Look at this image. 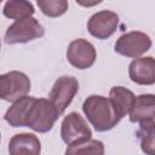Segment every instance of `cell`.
<instances>
[{
    "label": "cell",
    "mask_w": 155,
    "mask_h": 155,
    "mask_svg": "<svg viewBox=\"0 0 155 155\" xmlns=\"http://www.w3.org/2000/svg\"><path fill=\"white\" fill-rule=\"evenodd\" d=\"M155 115V96L153 93H144L136 96L133 105L130 110V121L143 125L154 122Z\"/></svg>",
    "instance_id": "11"
},
{
    "label": "cell",
    "mask_w": 155,
    "mask_h": 155,
    "mask_svg": "<svg viewBox=\"0 0 155 155\" xmlns=\"http://www.w3.org/2000/svg\"><path fill=\"white\" fill-rule=\"evenodd\" d=\"M61 138L67 145H73L91 139L92 131L80 114L71 111L62 120Z\"/></svg>",
    "instance_id": "6"
},
{
    "label": "cell",
    "mask_w": 155,
    "mask_h": 155,
    "mask_svg": "<svg viewBox=\"0 0 155 155\" xmlns=\"http://www.w3.org/2000/svg\"><path fill=\"white\" fill-rule=\"evenodd\" d=\"M0 2H1V1H0Z\"/></svg>",
    "instance_id": "21"
},
{
    "label": "cell",
    "mask_w": 155,
    "mask_h": 155,
    "mask_svg": "<svg viewBox=\"0 0 155 155\" xmlns=\"http://www.w3.org/2000/svg\"><path fill=\"white\" fill-rule=\"evenodd\" d=\"M45 28L34 17L15 21L5 31V42L7 45L27 44L44 36Z\"/></svg>",
    "instance_id": "3"
},
{
    "label": "cell",
    "mask_w": 155,
    "mask_h": 155,
    "mask_svg": "<svg viewBox=\"0 0 155 155\" xmlns=\"http://www.w3.org/2000/svg\"><path fill=\"white\" fill-rule=\"evenodd\" d=\"M36 5L45 16L51 18L64 15L69 6L68 1L65 0H38Z\"/></svg>",
    "instance_id": "18"
},
{
    "label": "cell",
    "mask_w": 155,
    "mask_h": 155,
    "mask_svg": "<svg viewBox=\"0 0 155 155\" xmlns=\"http://www.w3.org/2000/svg\"><path fill=\"white\" fill-rule=\"evenodd\" d=\"M59 116L58 110L50 99L35 98L28 111L25 127L39 133H47L53 128Z\"/></svg>",
    "instance_id": "2"
},
{
    "label": "cell",
    "mask_w": 155,
    "mask_h": 155,
    "mask_svg": "<svg viewBox=\"0 0 155 155\" xmlns=\"http://www.w3.org/2000/svg\"><path fill=\"white\" fill-rule=\"evenodd\" d=\"M10 155H40L41 142L34 133H17L8 142Z\"/></svg>",
    "instance_id": "12"
},
{
    "label": "cell",
    "mask_w": 155,
    "mask_h": 155,
    "mask_svg": "<svg viewBox=\"0 0 155 155\" xmlns=\"http://www.w3.org/2000/svg\"><path fill=\"white\" fill-rule=\"evenodd\" d=\"M128 76L132 82L143 86L155 84V59L151 56L132 59L128 65Z\"/></svg>",
    "instance_id": "10"
},
{
    "label": "cell",
    "mask_w": 155,
    "mask_h": 155,
    "mask_svg": "<svg viewBox=\"0 0 155 155\" xmlns=\"http://www.w3.org/2000/svg\"><path fill=\"white\" fill-rule=\"evenodd\" d=\"M134 98V93L124 86H114L109 91V99L114 104V108L121 119L130 114Z\"/></svg>",
    "instance_id": "14"
},
{
    "label": "cell",
    "mask_w": 155,
    "mask_h": 155,
    "mask_svg": "<svg viewBox=\"0 0 155 155\" xmlns=\"http://www.w3.org/2000/svg\"><path fill=\"white\" fill-rule=\"evenodd\" d=\"M97 58L94 46L86 39L73 40L67 48V59L76 69L84 70L91 68Z\"/></svg>",
    "instance_id": "8"
},
{
    "label": "cell",
    "mask_w": 155,
    "mask_h": 155,
    "mask_svg": "<svg viewBox=\"0 0 155 155\" xmlns=\"http://www.w3.org/2000/svg\"><path fill=\"white\" fill-rule=\"evenodd\" d=\"M0 48H1V42H0Z\"/></svg>",
    "instance_id": "20"
},
{
    "label": "cell",
    "mask_w": 155,
    "mask_h": 155,
    "mask_svg": "<svg viewBox=\"0 0 155 155\" xmlns=\"http://www.w3.org/2000/svg\"><path fill=\"white\" fill-rule=\"evenodd\" d=\"M78 91H79V82L76 78L70 75H63L54 81L50 91L48 99L56 107L59 115H62L73 102Z\"/></svg>",
    "instance_id": "7"
},
{
    "label": "cell",
    "mask_w": 155,
    "mask_h": 155,
    "mask_svg": "<svg viewBox=\"0 0 155 155\" xmlns=\"http://www.w3.org/2000/svg\"><path fill=\"white\" fill-rule=\"evenodd\" d=\"M0 140H1V133H0Z\"/></svg>",
    "instance_id": "19"
},
{
    "label": "cell",
    "mask_w": 155,
    "mask_h": 155,
    "mask_svg": "<svg viewBox=\"0 0 155 155\" xmlns=\"http://www.w3.org/2000/svg\"><path fill=\"white\" fill-rule=\"evenodd\" d=\"M30 88V79L23 71L11 70L0 75V99L13 103L27 96Z\"/></svg>",
    "instance_id": "4"
},
{
    "label": "cell",
    "mask_w": 155,
    "mask_h": 155,
    "mask_svg": "<svg viewBox=\"0 0 155 155\" xmlns=\"http://www.w3.org/2000/svg\"><path fill=\"white\" fill-rule=\"evenodd\" d=\"M35 12L34 5L27 0H8L5 2L2 13L6 18L10 19H23L28 17H33Z\"/></svg>",
    "instance_id": "15"
},
{
    "label": "cell",
    "mask_w": 155,
    "mask_h": 155,
    "mask_svg": "<svg viewBox=\"0 0 155 155\" xmlns=\"http://www.w3.org/2000/svg\"><path fill=\"white\" fill-rule=\"evenodd\" d=\"M119 16L116 12L110 10H102L93 13L87 21L88 33L99 40H105L110 38L117 29Z\"/></svg>",
    "instance_id": "9"
},
{
    "label": "cell",
    "mask_w": 155,
    "mask_h": 155,
    "mask_svg": "<svg viewBox=\"0 0 155 155\" xmlns=\"http://www.w3.org/2000/svg\"><path fill=\"white\" fill-rule=\"evenodd\" d=\"M82 111L97 132L110 131L121 120L111 101L99 94L88 96L82 103Z\"/></svg>",
    "instance_id": "1"
},
{
    "label": "cell",
    "mask_w": 155,
    "mask_h": 155,
    "mask_svg": "<svg viewBox=\"0 0 155 155\" xmlns=\"http://www.w3.org/2000/svg\"><path fill=\"white\" fill-rule=\"evenodd\" d=\"M34 101H35V97L28 96V94L17 99L6 110L4 115V120L12 127H25L28 111Z\"/></svg>",
    "instance_id": "13"
},
{
    "label": "cell",
    "mask_w": 155,
    "mask_h": 155,
    "mask_svg": "<svg viewBox=\"0 0 155 155\" xmlns=\"http://www.w3.org/2000/svg\"><path fill=\"white\" fill-rule=\"evenodd\" d=\"M153 41L150 36L139 30L127 31L119 36L115 42L114 50L116 53L128 57V58H139L145 52L150 50Z\"/></svg>",
    "instance_id": "5"
},
{
    "label": "cell",
    "mask_w": 155,
    "mask_h": 155,
    "mask_svg": "<svg viewBox=\"0 0 155 155\" xmlns=\"http://www.w3.org/2000/svg\"><path fill=\"white\" fill-rule=\"evenodd\" d=\"M137 137L140 142V149L145 155H155V122L139 125Z\"/></svg>",
    "instance_id": "17"
},
{
    "label": "cell",
    "mask_w": 155,
    "mask_h": 155,
    "mask_svg": "<svg viewBox=\"0 0 155 155\" xmlns=\"http://www.w3.org/2000/svg\"><path fill=\"white\" fill-rule=\"evenodd\" d=\"M64 155H104V144L98 139H88L82 143L68 145Z\"/></svg>",
    "instance_id": "16"
}]
</instances>
